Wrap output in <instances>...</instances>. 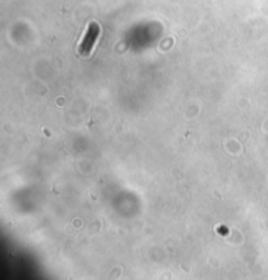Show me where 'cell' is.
Masks as SVG:
<instances>
[{
    "instance_id": "cell-1",
    "label": "cell",
    "mask_w": 268,
    "mask_h": 280,
    "mask_svg": "<svg viewBox=\"0 0 268 280\" xmlns=\"http://www.w3.org/2000/svg\"><path fill=\"white\" fill-rule=\"evenodd\" d=\"M100 33H101V28L97 22H90L88 25L86 32L79 45V54L81 56H88L92 53L98 37H100Z\"/></svg>"
}]
</instances>
